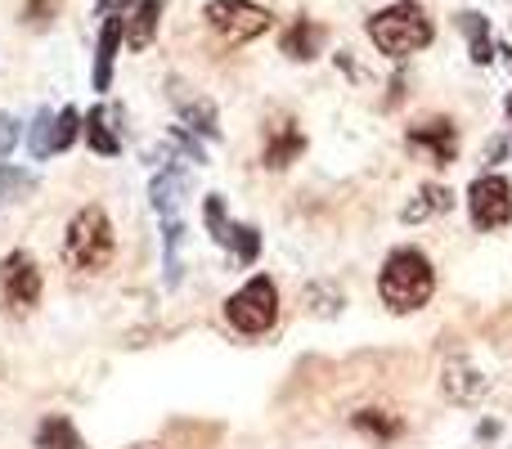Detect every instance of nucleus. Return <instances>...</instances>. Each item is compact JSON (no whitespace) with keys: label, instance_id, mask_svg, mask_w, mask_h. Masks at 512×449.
Instances as JSON below:
<instances>
[{"label":"nucleus","instance_id":"obj_30","mask_svg":"<svg viewBox=\"0 0 512 449\" xmlns=\"http://www.w3.org/2000/svg\"><path fill=\"white\" fill-rule=\"evenodd\" d=\"M14 144H18V117L14 113H0V162L14 153Z\"/></svg>","mask_w":512,"mask_h":449},{"label":"nucleus","instance_id":"obj_13","mask_svg":"<svg viewBox=\"0 0 512 449\" xmlns=\"http://www.w3.org/2000/svg\"><path fill=\"white\" fill-rule=\"evenodd\" d=\"M171 95H176V108H180V117H185L180 126H189L194 135H207V140H221V117H216L212 99L185 95V86H180V81H171Z\"/></svg>","mask_w":512,"mask_h":449},{"label":"nucleus","instance_id":"obj_20","mask_svg":"<svg viewBox=\"0 0 512 449\" xmlns=\"http://www.w3.org/2000/svg\"><path fill=\"white\" fill-rule=\"evenodd\" d=\"M81 131H86V144H90V149L104 153V158H117V153H122V140H117V131L108 126V113H104V108H95V113L86 117V126H81Z\"/></svg>","mask_w":512,"mask_h":449},{"label":"nucleus","instance_id":"obj_10","mask_svg":"<svg viewBox=\"0 0 512 449\" xmlns=\"http://www.w3.org/2000/svg\"><path fill=\"white\" fill-rule=\"evenodd\" d=\"M306 153V131H301L292 117H279V122H270V135H265V153H261V162L270 171H283V167H292V162Z\"/></svg>","mask_w":512,"mask_h":449},{"label":"nucleus","instance_id":"obj_32","mask_svg":"<svg viewBox=\"0 0 512 449\" xmlns=\"http://www.w3.org/2000/svg\"><path fill=\"white\" fill-rule=\"evenodd\" d=\"M504 153H508V140H490L486 144V162H499Z\"/></svg>","mask_w":512,"mask_h":449},{"label":"nucleus","instance_id":"obj_11","mask_svg":"<svg viewBox=\"0 0 512 449\" xmlns=\"http://www.w3.org/2000/svg\"><path fill=\"white\" fill-rule=\"evenodd\" d=\"M185 194H189V176L167 158V167H162L158 176H153V185H149L153 212H158L162 221H176V212H180V203H185Z\"/></svg>","mask_w":512,"mask_h":449},{"label":"nucleus","instance_id":"obj_18","mask_svg":"<svg viewBox=\"0 0 512 449\" xmlns=\"http://www.w3.org/2000/svg\"><path fill=\"white\" fill-rule=\"evenodd\" d=\"M351 427L360 436H369L373 445H396L400 436H405V423H400L396 414H382V409H360V414H351Z\"/></svg>","mask_w":512,"mask_h":449},{"label":"nucleus","instance_id":"obj_3","mask_svg":"<svg viewBox=\"0 0 512 449\" xmlns=\"http://www.w3.org/2000/svg\"><path fill=\"white\" fill-rule=\"evenodd\" d=\"M364 32H369V41L378 45L382 54H391V59H409V54L427 50L436 36L432 18H427V9L418 5V0H396V5L378 9V14L364 23Z\"/></svg>","mask_w":512,"mask_h":449},{"label":"nucleus","instance_id":"obj_15","mask_svg":"<svg viewBox=\"0 0 512 449\" xmlns=\"http://www.w3.org/2000/svg\"><path fill=\"white\" fill-rule=\"evenodd\" d=\"M126 41L122 32V14H108L104 27H99V50H95V72H90V86L108 90L113 86V63H117V45Z\"/></svg>","mask_w":512,"mask_h":449},{"label":"nucleus","instance_id":"obj_33","mask_svg":"<svg viewBox=\"0 0 512 449\" xmlns=\"http://www.w3.org/2000/svg\"><path fill=\"white\" fill-rule=\"evenodd\" d=\"M477 436H481V441H490V436H499V423H481V427H477Z\"/></svg>","mask_w":512,"mask_h":449},{"label":"nucleus","instance_id":"obj_4","mask_svg":"<svg viewBox=\"0 0 512 449\" xmlns=\"http://www.w3.org/2000/svg\"><path fill=\"white\" fill-rule=\"evenodd\" d=\"M225 319H230V328L243 337L270 333L274 319H279V288H274L270 274H256L234 297H225Z\"/></svg>","mask_w":512,"mask_h":449},{"label":"nucleus","instance_id":"obj_16","mask_svg":"<svg viewBox=\"0 0 512 449\" xmlns=\"http://www.w3.org/2000/svg\"><path fill=\"white\" fill-rule=\"evenodd\" d=\"M459 27H463V36H468V54H472V63L477 68H490L495 63V36H490V18L486 14H477V9H463L459 14Z\"/></svg>","mask_w":512,"mask_h":449},{"label":"nucleus","instance_id":"obj_8","mask_svg":"<svg viewBox=\"0 0 512 449\" xmlns=\"http://www.w3.org/2000/svg\"><path fill=\"white\" fill-rule=\"evenodd\" d=\"M405 144L432 167H450L459 158V126L450 117H427V122H414L405 131Z\"/></svg>","mask_w":512,"mask_h":449},{"label":"nucleus","instance_id":"obj_17","mask_svg":"<svg viewBox=\"0 0 512 449\" xmlns=\"http://www.w3.org/2000/svg\"><path fill=\"white\" fill-rule=\"evenodd\" d=\"M450 207H454V189H445V185H423V189L414 194V203H405L400 221H405V225H423V221H432V216L450 212Z\"/></svg>","mask_w":512,"mask_h":449},{"label":"nucleus","instance_id":"obj_14","mask_svg":"<svg viewBox=\"0 0 512 449\" xmlns=\"http://www.w3.org/2000/svg\"><path fill=\"white\" fill-rule=\"evenodd\" d=\"M158 18H162V0H131V9L122 14V32L131 50H149L158 36Z\"/></svg>","mask_w":512,"mask_h":449},{"label":"nucleus","instance_id":"obj_22","mask_svg":"<svg viewBox=\"0 0 512 449\" xmlns=\"http://www.w3.org/2000/svg\"><path fill=\"white\" fill-rule=\"evenodd\" d=\"M301 301H306V310H310V315H324V319H333L337 310L346 306V297L333 288V283H310V288L301 292Z\"/></svg>","mask_w":512,"mask_h":449},{"label":"nucleus","instance_id":"obj_24","mask_svg":"<svg viewBox=\"0 0 512 449\" xmlns=\"http://www.w3.org/2000/svg\"><path fill=\"white\" fill-rule=\"evenodd\" d=\"M180 243H185V225L162 221V252H167V288L180 283Z\"/></svg>","mask_w":512,"mask_h":449},{"label":"nucleus","instance_id":"obj_1","mask_svg":"<svg viewBox=\"0 0 512 449\" xmlns=\"http://www.w3.org/2000/svg\"><path fill=\"white\" fill-rule=\"evenodd\" d=\"M378 292H382V306L396 310V315L423 310L436 292V270H432V261H427V252H418V247H396V252L382 261Z\"/></svg>","mask_w":512,"mask_h":449},{"label":"nucleus","instance_id":"obj_23","mask_svg":"<svg viewBox=\"0 0 512 449\" xmlns=\"http://www.w3.org/2000/svg\"><path fill=\"white\" fill-rule=\"evenodd\" d=\"M54 117L50 108H41L32 122V131H27V149H32V158H54Z\"/></svg>","mask_w":512,"mask_h":449},{"label":"nucleus","instance_id":"obj_25","mask_svg":"<svg viewBox=\"0 0 512 449\" xmlns=\"http://www.w3.org/2000/svg\"><path fill=\"white\" fill-rule=\"evenodd\" d=\"M36 189L32 171H18V167H0V203H18L23 194Z\"/></svg>","mask_w":512,"mask_h":449},{"label":"nucleus","instance_id":"obj_5","mask_svg":"<svg viewBox=\"0 0 512 449\" xmlns=\"http://www.w3.org/2000/svg\"><path fill=\"white\" fill-rule=\"evenodd\" d=\"M203 18L225 45H248L270 32L274 23V14L265 5H256V0H207Z\"/></svg>","mask_w":512,"mask_h":449},{"label":"nucleus","instance_id":"obj_26","mask_svg":"<svg viewBox=\"0 0 512 449\" xmlns=\"http://www.w3.org/2000/svg\"><path fill=\"white\" fill-rule=\"evenodd\" d=\"M77 131H81V113H77V108H59V117H54V153L72 149Z\"/></svg>","mask_w":512,"mask_h":449},{"label":"nucleus","instance_id":"obj_2","mask_svg":"<svg viewBox=\"0 0 512 449\" xmlns=\"http://www.w3.org/2000/svg\"><path fill=\"white\" fill-rule=\"evenodd\" d=\"M113 252H117V234L108 212L99 203L81 207L63 229V265L77 274H104L113 265Z\"/></svg>","mask_w":512,"mask_h":449},{"label":"nucleus","instance_id":"obj_34","mask_svg":"<svg viewBox=\"0 0 512 449\" xmlns=\"http://www.w3.org/2000/svg\"><path fill=\"white\" fill-rule=\"evenodd\" d=\"M504 113H508V122H512V95H508V104H504Z\"/></svg>","mask_w":512,"mask_h":449},{"label":"nucleus","instance_id":"obj_21","mask_svg":"<svg viewBox=\"0 0 512 449\" xmlns=\"http://www.w3.org/2000/svg\"><path fill=\"white\" fill-rule=\"evenodd\" d=\"M203 221H207L212 243H221V247L234 243V225H230V216H225V198L221 194H207L203 198Z\"/></svg>","mask_w":512,"mask_h":449},{"label":"nucleus","instance_id":"obj_7","mask_svg":"<svg viewBox=\"0 0 512 449\" xmlns=\"http://www.w3.org/2000/svg\"><path fill=\"white\" fill-rule=\"evenodd\" d=\"M468 216L477 229H504L512 221V185L504 176H477L468 185Z\"/></svg>","mask_w":512,"mask_h":449},{"label":"nucleus","instance_id":"obj_6","mask_svg":"<svg viewBox=\"0 0 512 449\" xmlns=\"http://www.w3.org/2000/svg\"><path fill=\"white\" fill-rule=\"evenodd\" d=\"M41 288H45L41 265H36L27 252H9L5 261H0V301H5V310H14V315L36 310Z\"/></svg>","mask_w":512,"mask_h":449},{"label":"nucleus","instance_id":"obj_28","mask_svg":"<svg viewBox=\"0 0 512 449\" xmlns=\"http://www.w3.org/2000/svg\"><path fill=\"white\" fill-rule=\"evenodd\" d=\"M171 144H176L180 153H185L189 162H207V149H203V140H198L189 126H171Z\"/></svg>","mask_w":512,"mask_h":449},{"label":"nucleus","instance_id":"obj_12","mask_svg":"<svg viewBox=\"0 0 512 449\" xmlns=\"http://www.w3.org/2000/svg\"><path fill=\"white\" fill-rule=\"evenodd\" d=\"M324 41H328V32L319 23H310V18H292V23L279 32V50L288 54L292 63H310L319 50H324Z\"/></svg>","mask_w":512,"mask_h":449},{"label":"nucleus","instance_id":"obj_9","mask_svg":"<svg viewBox=\"0 0 512 449\" xmlns=\"http://www.w3.org/2000/svg\"><path fill=\"white\" fill-rule=\"evenodd\" d=\"M441 391L454 400V405L472 409V405H481V400L490 396V378L468 360V355H459V360L445 364V373H441Z\"/></svg>","mask_w":512,"mask_h":449},{"label":"nucleus","instance_id":"obj_27","mask_svg":"<svg viewBox=\"0 0 512 449\" xmlns=\"http://www.w3.org/2000/svg\"><path fill=\"white\" fill-rule=\"evenodd\" d=\"M234 256H239V265H256V256H261V234H256L252 225H234Z\"/></svg>","mask_w":512,"mask_h":449},{"label":"nucleus","instance_id":"obj_31","mask_svg":"<svg viewBox=\"0 0 512 449\" xmlns=\"http://www.w3.org/2000/svg\"><path fill=\"white\" fill-rule=\"evenodd\" d=\"M405 86H409V72H396V77H391V95H387V108H396L400 99H405Z\"/></svg>","mask_w":512,"mask_h":449},{"label":"nucleus","instance_id":"obj_19","mask_svg":"<svg viewBox=\"0 0 512 449\" xmlns=\"http://www.w3.org/2000/svg\"><path fill=\"white\" fill-rule=\"evenodd\" d=\"M36 449H81V436H77V427H72V418H63V414L41 418V427H36Z\"/></svg>","mask_w":512,"mask_h":449},{"label":"nucleus","instance_id":"obj_29","mask_svg":"<svg viewBox=\"0 0 512 449\" xmlns=\"http://www.w3.org/2000/svg\"><path fill=\"white\" fill-rule=\"evenodd\" d=\"M54 0H27L23 5V23L27 27H50V18H54Z\"/></svg>","mask_w":512,"mask_h":449}]
</instances>
